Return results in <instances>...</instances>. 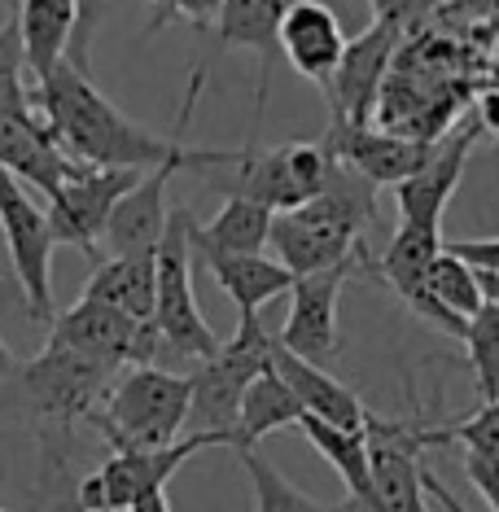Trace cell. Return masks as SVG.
I'll use <instances>...</instances> for the list:
<instances>
[{"mask_svg": "<svg viewBox=\"0 0 499 512\" xmlns=\"http://www.w3.org/2000/svg\"><path fill=\"white\" fill-rule=\"evenodd\" d=\"M0 512H9V508H0Z\"/></svg>", "mask_w": 499, "mask_h": 512, "instance_id": "39", "label": "cell"}, {"mask_svg": "<svg viewBox=\"0 0 499 512\" xmlns=\"http://www.w3.org/2000/svg\"><path fill=\"white\" fill-rule=\"evenodd\" d=\"M289 0H219L215 14V36L224 49H250L263 57V84H268V66L276 62V27Z\"/></svg>", "mask_w": 499, "mask_h": 512, "instance_id": "24", "label": "cell"}, {"mask_svg": "<svg viewBox=\"0 0 499 512\" xmlns=\"http://www.w3.org/2000/svg\"><path fill=\"white\" fill-rule=\"evenodd\" d=\"M145 171H123V167H79L57 184V193H49V228L57 246H75L88 259L101 254V232L114 211V202L141 180Z\"/></svg>", "mask_w": 499, "mask_h": 512, "instance_id": "12", "label": "cell"}, {"mask_svg": "<svg viewBox=\"0 0 499 512\" xmlns=\"http://www.w3.org/2000/svg\"><path fill=\"white\" fill-rule=\"evenodd\" d=\"M119 377V368L97 364V359L71 351L62 342H44V351L22 364L9 386H18V399L57 429H71L75 421H88L106 399L110 381Z\"/></svg>", "mask_w": 499, "mask_h": 512, "instance_id": "7", "label": "cell"}, {"mask_svg": "<svg viewBox=\"0 0 499 512\" xmlns=\"http://www.w3.org/2000/svg\"><path fill=\"white\" fill-rule=\"evenodd\" d=\"M202 267L215 276V285L237 302V316H259L268 302L285 298L289 285H294V272H285L276 259H263V254H224L211 246H189Z\"/></svg>", "mask_w": 499, "mask_h": 512, "instance_id": "20", "label": "cell"}, {"mask_svg": "<svg viewBox=\"0 0 499 512\" xmlns=\"http://www.w3.org/2000/svg\"><path fill=\"white\" fill-rule=\"evenodd\" d=\"M443 442H460L464 451H482V456H499V399L482 403L478 412H469L464 421L429 425V447H443Z\"/></svg>", "mask_w": 499, "mask_h": 512, "instance_id": "31", "label": "cell"}, {"mask_svg": "<svg viewBox=\"0 0 499 512\" xmlns=\"http://www.w3.org/2000/svg\"><path fill=\"white\" fill-rule=\"evenodd\" d=\"M272 368V333L259 316H237V333L215 346V355L197 359L189 372V421L193 434H219L232 447L237 403L259 372Z\"/></svg>", "mask_w": 499, "mask_h": 512, "instance_id": "5", "label": "cell"}, {"mask_svg": "<svg viewBox=\"0 0 499 512\" xmlns=\"http://www.w3.org/2000/svg\"><path fill=\"white\" fill-rule=\"evenodd\" d=\"M473 127H478V136H499V88H491V92H482L478 97Z\"/></svg>", "mask_w": 499, "mask_h": 512, "instance_id": "35", "label": "cell"}, {"mask_svg": "<svg viewBox=\"0 0 499 512\" xmlns=\"http://www.w3.org/2000/svg\"><path fill=\"white\" fill-rule=\"evenodd\" d=\"M14 22H18L22 62H27L31 84H36L71 53L79 31V0H18Z\"/></svg>", "mask_w": 499, "mask_h": 512, "instance_id": "21", "label": "cell"}, {"mask_svg": "<svg viewBox=\"0 0 499 512\" xmlns=\"http://www.w3.org/2000/svg\"><path fill=\"white\" fill-rule=\"evenodd\" d=\"M49 342H62L71 351L97 359V364H110L119 372L136 364H158V351H162L154 320H132L92 298H79L75 307L57 311L49 320Z\"/></svg>", "mask_w": 499, "mask_h": 512, "instance_id": "10", "label": "cell"}, {"mask_svg": "<svg viewBox=\"0 0 499 512\" xmlns=\"http://www.w3.org/2000/svg\"><path fill=\"white\" fill-rule=\"evenodd\" d=\"M272 215L276 211L250 202V197H228L211 224H197L189 215V246H211L224 254H263L272 232Z\"/></svg>", "mask_w": 499, "mask_h": 512, "instance_id": "25", "label": "cell"}, {"mask_svg": "<svg viewBox=\"0 0 499 512\" xmlns=\"http://www.w3.org/2000/svg\"><path fill=\"white\" fill-rule=\"evenodd\" d=\"M14 372H18V359L5 346V337H0V386H9V377H14Z\"/></svg>", "mask_w": 499, "mask_h": 512, "instance_id": "38", "label": "cell"}, {"mask_svg": "<svg viewBox=\"0 0 499 512\" xmlns=\"http://www.w3.org/2000/svg\"><path fill=\"white\" fill-rule=\"evenodd\" d=\"M429 425L373 421L368 429V499L377 512H429L425 504V464Z\"/></svg>", "mask_w": 499, "mask_h": 512, "instance_id": "13", "label": "cell"}, {"mask_svg": "<svg viewBox=\"0 0 499 512\" xmlns=\"http://www.w3.org/2000/svg\"><path fill=\"white\" fill-rule=\"evenodd\" d=\"M416 5H421V0H373V18H390L403 27V18H408Z\"/></svg>", "mask_w": 499, "mask_h": 512, "instance_id": "36", "label": "cell"}, {"mask_svg": "<svg viewBox=\"0 0 499 512\" xmlns=\"http://www.w3.org/2000/svg\"><path fill=\"white\" fill-rule=\"evenodd\" d=\"M101 9H106V0H79V31H75L71 53H66V62L79 66V71H88V36H92V27H97Z\"/></svg>", "mask_w": 499, "mask_h": 512, "instance_id": "34", "label": "cell"}, {"mask_svg": "<svg viewBox=\"0 0 499 512\" xmlns=\"http://www.w3.org/2000/svg\"><path fill=\"white\" fill-rule=\"evenodd\" d=\"M303 421V407H298L294 390L276 377V368L259 372V377L246 386L237 403V425H232V451L241 447H259L263 438L281 434V429Z\"/></svg>", "mask_w": 499, "mask_h": 512, "instance_id": "23", "label": "cell"}, {"mask_svg": "<svg viewBox=\"0 0 499 512\" xmlns=\"http://www.w3.org/2000/svg\"><path fill=\"white\" fill-rule=\"evenodd\" d=\"M88 425L106 438L110 451L167 447L189 425V372H171L162 364L123 368Z\"/></svg>", "mask_w": 499, "mask_h": 512, "instance_id": "3", "label": "cell"}, {"mask_svg": "<svg viewBox=\"0 0 499 512\" xmlns=\"http://www.w3.org/2000/svg\"><path fill=\"white\" fill-rule=\"evenodd\" d=\"M237 456H241V464H246L250 486H254V512H329L307 491H298V486L289 482V477L276 469L259 447H241Z\"/></svg>", "mask_w": 499, "mask_h": 512, "instance_id": "29", "label": "cell"}, {"mask_svg": "<svg viewBox=\"0 0 499 512\" xmlns=\"http://www.w3.org/2000/svg\"><path fill=\"white\" fill-rule=\"evenodd\" d=\"M329 149L320 141H294V145H272V149H228L219 167L197 171L211 189L224 197H250V202L268 206V211H294L311 202L324 180H329Z\"/></svg>", "mask_w": 499, "mask_h": 512, "instance_id": "4", "label": "cell"}, {"mask_svg": "<svg viewBox=\"0 0 499 512\" xmlns=\"http://www.w3.org/2000/svg\"><path fill=\"white\" fill-rule=\"evenodd\" d=\"M272 368H276V377L294 390L303 416H316V421H329L338 429H355V434H368V429H373L377 416L368 412L364 399H359L351 386H342L329 368L307 364V359H298L294 351H285L276 337H272Z\"/></svg>", "mask_w": 499, "mask_h": 512, "instance_id": "19", "label": "cell"}, {"mask_svg": "<svg viewBox=\"0 0 499 512\" xmlns=\"http://www.w3.org/2000/svg\"><path fill=\"white\" fill-rule=\"evenodd\" d=\"M373 224H377V184H368L364 176L346 171L342 162H333L329 180L311 202L272 215L268 246L276 250V263L285 272L307 276L368 254L364 232Z\"/></svg>", "mask_w": 499, "mask_h": 512, "instance_id": "2", "label": "cell"}, {"mask_svg": "<svg viewBox=\"0 0 499 512\" xmlns=\"http://www.w3.org/2000/svg\"><path fill=\"white\" fill-rule=\"evenodd\" d=\"M355 267L373 272V259L359 254V259H346L338 267H324V272L294 276V285H289L285 324H281V333H272L285 351H294L298 359L320 364V368H329L333 359H338V351H342V342H338V298H342V285L351 281Z\"/></svg>", "mask_w": 499, "mask_h": 512, "instance_id": "11", "label": "cell"}, {"mask_svg": "<svg viewBox=\"0 0 499 512\" xmlns=\"http://www.w3.org/2000/svg\"><path fill=\"white\" fill-rule=\"evenodd\" d=\"M18 110H31V84H27V62H22V44H18V22L9 14L0 22V119Z\"/></svg>", "mask_w": 499, "mask_h": 512, "instance_id": "32", "label": "cell"}, {"mask_svg": "<svg viewBox=\"0 0 499 512\" xmlns=\"http://www.w3.org/2000/svg\"><path fill=\"white\" fill-rule=\"evenodd\" d=\"M0 237L9 250V267L18 276V289L27 298V316L36 324H49L53 311V228L49 215L31 202V193L0 167Z\"/></svg>", "mask_w": 499, "mask_h": 512, "instance_id": "9", "label": "cell"}, {"mask_svg": "<svg viewBox=\"0 0 499 512\" xmlns=\"http://www.w3.org/2000/svg\"><path fill=\"white\" fill-rule=\"evenodd\" d=\"M206 84V62L193 66L189 79V97L176 119V136H154L141 123H132L114 101L92 84L88 71H79L62 57L44 79L31 84V106L49 132L57 136V145L66 149L75 162L84 167H123V171H154L167 158H176L184 145V127L193 119L197 92Z\"/></svg>", "mask_w": 499, "mask_h": 512, "instance_id": "1", "label": "cell"}, {"mask_svg": "<svg viewBox=\"0 0 499 512\" xmlns=\"http://www.w3.org/2000/svg\"><path fill=\"white\" fill-rule=\"evenodd\" d=\"M464 473L469 486L486 499V508L499 512V456H482V451H464Z\"/></svg>", "mask_w": 499, "mask_h": 512, "instance_id": "33", "label": "cell"}, {"mask_svg": "<svg viewBox=\"0 0 499 512\" xmlns=\"http://www.w3.org/2000/svg\"><path fill=\"white\" fill-rule=\"evenodd\" d=\"M75 512H79V508H75Z\"/></svg>", "mask_w": 499, "mask_h": 512, "instance_id": "40", "label": "cell"}, {"mask_svg": "<svg viewBox=\"0 0 499 512\" xmlns=\"http://www.w3.org/2000/svg\"><path fill=\"white\" fill-rule=\"evenodd\" d=\"M443 250V228H425V224H399V232L390 237L386 254L373 263V272L386 281L399 298L416 294L425 285L429 263Z\"/></svg>", "mask_w": 499, "mask_h": 512, "instance_id": "26", "label": "cell"}, {"mask_svg": "<svg viewBox=\"0 0 499 512\" xmlns=\"http://www.w3.org/2000/svg\"><path fill=\"white\" fill-rule=\"evenodd\" d=\"M460 342L469 346V364H473V381H478L482 403L499 399V307L495 302H486L478 316L469 320Z\"/></svg>", "mask_w": 499, "mask_h": 512, "instance_id": "30", "label": "cell"}, {"mask_svg": "<svg viewBox=\"0 0 499 512\" xmlns=\"http://www.w3.org/2000/svg\"><path fill=\"white\" fill-rule=\"evenodd\" d=\"M0 167L9 171L18 184H36V189L49 197L57 193L79 162L57 145V136L49 132V123L31 110H18V114H5L0 119Z\"/></svg>", "mask_w": 499, "mask_h": 512, "instance_id": "18", "label": "cell"}, {"mask_svg": "<svg viewBox=\"0 0 499 512\" xmlns=\"http://www.w3.org/2000/svg\"><path fill=\"white\" fill-rule=\"evenodd\" d=\"M399 40H403V27L390 18H373L364 27V36L346 40L338 71H333L329 88H324L333 123L359 127L373 119V110L381 101V84H386V71H390V57L399 53Z\"/></svg>", "mask_w": 499, "mask_h": 512, "instance_id": "14", "label": "cell"}, {"mask_svg": "<svg viewBox=\"0 0 499 512\" xmlns=\"http://www.w3.org/2000/svg\"><path fill=\"white\" fill-rule=\"evenodd\" d=\"M206 447H228L219 434H189L167 447L145 451H110V460L97 473L79 482V512H127L136 499L167 491V482Z\"/></svg>", "mask_w": 499, "mask_h": 512, "instance_id": "8", "label": "cell"}, {"mask_svg": "<svg viewBox=\"0 0 499 512\" xmlns=\"http://www.w3.org/2000/svg\"><path fill=\"white\" fill-rule=\"evenodd\" d=\"M84 298L106 302L132 320H154V254H110L92 267Z\"/></svg>", "mask_w": 499, "mask_h": 512, "instance_id": "22", "label": "cell"}, {"mask_svg": "<svg viewBox=\"0 0 499 512\" xmlns=\"http://www.w3.org/2000/svg\"><path fill=\"white\" fill-rule=\"evenodd\" d=\"M324 149H329L333 162H342L346 171H355V176H364L368 184H399L408 180L412 171L425 167V158L434 154L438 141H425V136H408V132H381V127H342V123H329V132H324Z\"/></svg>", "mask_w": 499, "mask_h": 512, "instance_id": "15", "label": "cell"}, {"mask_svg": "<svg viewBox=\"0 0 499 512\" xmlns=\"http://www.w3.org/2000/svg\"><path fill=\"white\" fill-rule=\"evenodd\" d=\"M478 141V127H460L451 141L434 145V154L425 158L421 171H412L408 180L394 184V202H399V224H425V228H443V211L451 202V193L460 189L464 162L469 149Z\"/></svg>", "mask_w": 499, "mask_h": 512, "instance_id": "17", "label": "cell"}, {"mask_svg": "<svg viewBox=\"0 0 499 512\" xmlns=\"http://www.w3.org/2000/svg\"><path fill=\"white\" fill-rule=\"evenodd\" d=\"M298 429H303L307 442L320 451V460L342 477L346 495L368 499V434L338 429V425H329V421H316V416H303Z\"/></svg>", "mask_w": 499, "mask_h": 512, "instance_id": "27", "label": "cell"}, {"mask_svg": "<svg viewBox=\"0 0 499 512\" xmlns=\"http://www.w3.org/2000/svg\"><path fill=\"white\" fill-rule=\"evenodd\" d=\"M127 512H171V499H167V491H158V495H145V499H136Z\"/></svg>", "mask_w": 499, "mask_h": 512, "instance_id": "37", "label": "cell"}, {"mask_svg": "<svg viewBox=\"0 0 499 512\" xmlns=\"http://www.w3.org/2000/svg\"><path fill=\"white\" fill-rule=\"evenodd\" d=\"M276 49L285 53V62L298 75L311 79L324 92L346 49L342 22L320 0H289V9L281 14V27H276Z\"/></svg>", "mask_w": 499, "mask_h": 512, "instance_id": "16", "label": "cell"}, {"mask_svg": "<svg viewBox=\"0 0 499 512\" xmlns=\"http://www.w3.org/2000/svg\"><path fill=\"white\" fill-rule=\"evenodd\" d=\"M154 329L176 359H206L224 342L193 294V250H189V211L171 206L167 232L154 250Z\"/></svg>", "mask_w": 499, "mask_h": 512, "instance_id": "6", "label": "cell"}, {"mask_svg": "<svg viewBox=\"0 0 499 512\" xmlns=\"http://www.w3.org/2000/svg\"><path fill=\"white\" fill-rule=\"evenodd\" d=\"M425 289L443 302L447 311H456L460 320H473L478 311L486 307V294H482V276L478 267H469L460 254H451L447 246L438 250V259L429 263L425 272Z\"/></svg>", "mask_w": 499, "mask_h": 512, "instance_id": "28", "label": "cell"}]
</instances>
